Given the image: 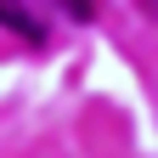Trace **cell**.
<instances>
[{
	"mask_svg": "<svg viewBox=\"0 0 158 158\" xmlns=\"http://www.w3.org/2000/svg\"><path fill=\"white\" fill-rule=\"evenodd\" d=\"M0 23H6V28H17L23 40H34V45L45 40V28H40V17H28V6H23V0H0Z\"/></svg>",
	"mask_w": 158,
	"mask_h": 158,
	"instance_id": "obj_1",
	"label": "cell"
},
{
	"mask_svg": "<svg viewBox=\"0 0 158 158\" xmlns=\"http://www.w3.org/2000/svg\"><path fill=\"white\" fill-rule=\"evenodd\" d=\"M56 11L73 17V23H90V17H96V0H56Z\"/></svg>",
	"mask_w": 158,
	"mask_h": 158,
	"instance_id": "obj_2",
	"label": "cell"
}]
</instances>
